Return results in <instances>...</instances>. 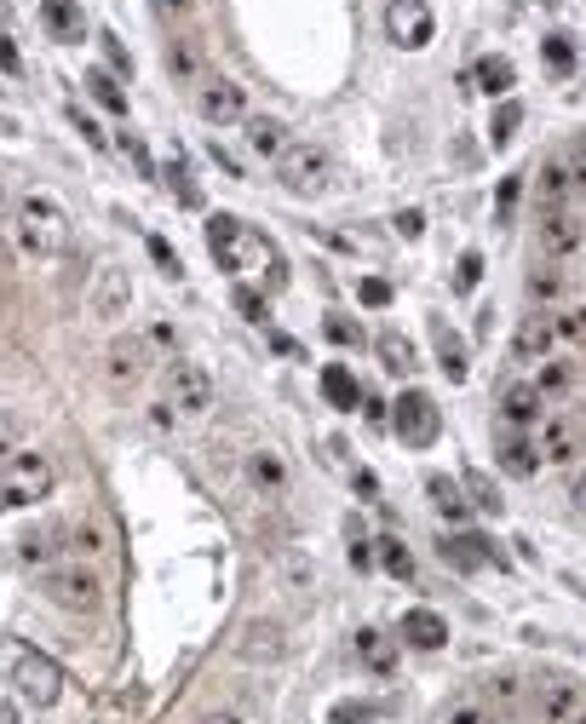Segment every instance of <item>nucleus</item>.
Here are the masks:
<instances>
[{
	"label": "nucleus",
	"mask_w": 586,
	"mask_h": 724,
	"mask_svg": "<svg viewBox=\"0 0 586 724\" xmlns=\"http://www.w3.org/2000/svg\"><path fill=\"white\" fill-rule=\"evenodd\" d=\"M0 724H17V708H12V701H0Z\"/></svg>",
	"instance_id": "60"
},
{
	"label": "nucleus",
	"mask_w": 586,
	"mask_h": 724,
	"mask_svg": "<svg viewBox=\"0 0 586 724\" xmlns=\"http://www.w3.org/2000/svg\"><path fill=\"white\" fill-rule=\"evenodd\" d=\"M391 432L409 442V449H432V442L442 437V409L432 391H402L391 402Z\"/></svg>",
	"instance_id": "4"
},
{
	"label": "nucleus",
	"mask_w": 586,
	"mask_h": 724,
	"mask_svg": "<svg viewBox=\"0 0 586 724\" xmlns=\"http://www.w3.org/2000/svg\"><path fill=\"white\" fill-rule=\"evenodd\" d=\"M402 638H409L414 650H442V644H449V621L437 610H409L402 615Z\"/></svg>",
	"instance_id": "17"
},
{
	"label": "nucleus",
	"mask_w": 586,
	"mask_h": 724,
	"mask_svg": "<svg viewBox=\"0 0 586 724\" xmlns=\"http://www.w3.org/2000/svg\"><path fill=\"white\" fill-rule=\"evenodd\" d=\"M547 64H552L558 75H570V70H575V47H570L563 35H552V40H547Z\"/></svg>",
	"instance_id": "45"
},
{
	"label": "nucleus",
	"mask_w": 586,
	"mask_h": 724,
	"mask_svg": "<svg viewBox=\"0 0 586 724\" xmlns=\"http://www.w3.org/2000/svg\"><path fill=\"white\" fill-rule=\"evenodd\" d=\"M276 575H282V587H288L294 598H311V587H316V570H311L306 552H282Z\"/></svg>",
	"instance_id": "28"
},
{
	"label": "nucleus",
	"mask_w": 586,
	"mask_h": 724,
	"mask_svg": "<svg viewBox=\"0 0 586 724\" xmlns=\"http://www.w3.org/2000/svg\"><path fill=\"white\" fill-rule=\"evenodd\" d=\"M52 466L47 454H12L7 466H0V507H35V500L52 495Z\"/></svg>",
	"instance_id": "3"
},
{
	"label": "nucleus",
	"mask_w": 586,
	"mask_h": 724,
	"mask_svg": "<svg viewBox=\"0 0 586 724\" xmlns=\"http://www.w3.org/2000/svg\"><path fill=\"white\" fill-rule=\"evenodd\" d=\"M104 58H110V70H115V75H133V58H127V47H121L115 35H104Z\"/></svg>",
	"instance_id": "50"
},
{
	"label": "nucleus",
	"mask_w": 586,
	"mask_h": 724,
	"mask_svg": "<svg viewBox=\"0 0 586 724\" xmlns=\"http://www.w3.org/2000/svg\"><path fill=\"white\" fill-rule=\"evenodd\" d=\"M500 466H507L512 477H535L540 472V449H535L529 437H512L507 449H500Z\"/></svg>",
	"instance_id": "33"
},
{
	"label": "nucleus",
	"mask_w": 586,
	"mask_h": 724,
	"mask_svg": "<svg viewBox=\"0 0 586 724\" xmlns=\"http://www.w3.org/2000/svg\"><path fill=\"white\" fill-rule=\"evenodd\" d=\"M523 294L535 299V305H552V299H563V271H529V282H523Z\"/></svg>",
	"instance_id": "37"
},
{
	"label": "nucleus",
	"mask_w": 586,
	"mask_h": 724,
	"mask_svg": "<svg viewBox=\"0 0 586 724\" xmlns=\"http://www.w3.org/2000/svg\"><path fill=\"white\" fill-rule=\"evenodd\" d=\"M121 150H127V155H133V167H138V178H155V167H150V150H145V145H138V138H127V133H121Z\"/></svg>",
	"instance_id": "48"
},
{
	"label": "nucleus",
	"mask_w": 586,
	"mask_h": 724,
	"mask_svg": "<svg viewBox=\"0 0 586 724\" xmlns=\"http://www.w3.org/2000/svg\"><path fill=\"white\" fill-rule=\"evenodd\" d=\"M40 592H47L58 610H98L104 581L92 570H80V563H52V570H40Z\"/></svg>",
	"instance_id": "5"
},
{
	"label": "nucleus",
	"mask_w": 586,
	"mask_h": 724,
	"mask_svg": "<svg viewBox=\"0 0 586 724\" xmlns=\"http://www.w3.org/2000/svg\"><path fill=\"white\" fill-rule=\"evenodd\" d=\"M351 563H357V570H369V563H374V547H369V540H351Z\"/></svg>",
	"instance_id": "57"
},
{
	"label": "nucleus",
	"mask_w": 586,
	"mask_h": 724,
	"mask_svg": "<svg viewBox=\"0 0 586 724\" xmlns=\"http://www.w3.org/2000/svg\"><path fill=\"white\" fill-rule=\"evenodd\" d=\"M386 29H391V40H397V47L420 52V47H432L437 17H432V7H426V0H391V7H386Z\"/></svg>",
	"instance_id": "11"
},
{
	"label": "nucleus",
	"mask_w": 586,
	"mask_h": 724,
	"mask_svg": "<svg viewBox=\"0 0 586 724\" xmlns=\"http://www.w3.org/2000/svg\"><path fill=\"white\" fill-rule=\"evenodd\" d=\"M563 167H570V190H581V196H586V138H581V145H575L570 155H563Z\"/></svg>",
	"instance_id": "47"
},
{
	"label": "nucleus",
	"mask_w": 586,
	"mask_h": 724,
	"mask_svg": "<svg viewBox=\"0 0 586 724\" xmlns=\"http://www.w3.org/2000/svg\"><path fill=\"white\" fill-rule=\"evenodd\" d=\"M362 305H391V282L369 276V282H362Z\"/></svg>",
	"instance_id": "53"
},
{
	"label": "nucleus",
	"mask_w": 586,
	"mask_h": 724,
	"mask_svg": "<svg viewBox=\"0 0 586 724\" xmlns=\"http://www.w3.org/2000/svg\"><path fill=\"white\" fill-rule=\"evenodd\" d=\"M518 121H523V104H512V98H507V104L495 110V121H489V138H495V145H512Z\"/></svg>",
	"instance_id": "39"
},
{
	"label": "nucleus",
	"mask_w": 586,
	"mask_h": 724,
	"mask_svg": "<svg viewBox=\"0 0 586 724\" xmlns=\"http://www.w3.org/2000/svg\"><path fill=\"white\" fill-rule=\"evenodd\" d=\"M248 477H253L265 495H282V489H288V466H282V454H276V449L248 454Z\"/></svg>",
	"instance_id": "27"
},
{
	"label": "nucleus",
	"mask_w": 586,
	"mask_h": 724,
	"mask_svg": "<svg viewBox=\"0 0 586 724\" xmlns=\"http://www.w3.org/2000/svg\"><path fill=\"white\" fill-rule=\"evenodd\" d=\"M397 230H402V236H420V230H426V219L409 208V213H397Z\"/></svg>",
	"instance_id": "56"
},
{
	"label": "nucleus",
	"mask_w": 586,
	"mask_h": 724,
	"mask_svg": "<svg viewBox=\"0 0 586 724\" xmlns=\"http://www.w3.org/2000/svg\"><path fill=\"white\" fill-rule=\"evenodd\" d=\"M241 656L248 661H276L282 656V627L276 621H248V627H241Z\"/></svg>",
	"instance_id": "22"
},
{
	"label": "nucleus",
	"mask_w": 586,
	"mask_h": 724,
	"mask_svg": "<svg viewBox=\"0 0 586 724\" xmlns=\"http://www.w3.org/2000/svg\"><path fill=\"white\" fill-rule=\"evenodd\" d=\"M87 92H92V98H98V104H104V110L127 115V92H121V80H115L110 70H92V75H87Z\"/></svg>",
	"instance_id": "34"
},
{
	"label": "nucleus",
	"mask_w": 586,
	"mask_h": 724,
	"mask_svg": "<svg viewBox=\"0 0 586 724\" xmlns=\"http://www.w3.org/2000/svg\"><path fill=\"white\" fill-rule=\"evenodd\" d=\"M161 7H167V12H190L196 0H161Z\"/></svg>",
	"instance_id": "61"
},
{
	"label": "nucleus",
	"mask_w": 586,
	"mask_h": 724,
	"mask_svg": "<svg viewBox=\"0 0 586 724\" xmlns=\"http://www.w3.org/2000/svg\"><path fill=\"white\" fill-rule=\"evenodd\" d=\"M12 684H17V696H24L29 708H52V701L64 696V673H58V661L35 656V650H24V656H17V673H12Z\"/></svg>",
	"instance_id": "8"
},
{
	"label": "nucleus",
	"mask_w": 586,
	"mask_h": 724,
	"mask_svg": "<svg viewBox=\"0 0 586 724\" xmlns=\"http://www.w3.org/2000/svg\"><path fill=\"white\" fill-rule=\"evenodd\" d=\"M357 661H362L369 673H379V678H386V673L397 667V644H391L386 633L362 627V633H357Z\"/></svg>",
	"instance_id": "20"
},
{
	"label": "nucleus",
	"mask_w": 586,
	"mask_h": 724,
	"mask_svg": "<svg viewBox=\"0 0 586 724\" xmlns=\"http://www.w3.org/2000/svg\"><path fill=\"white\" fill-rule=\"evenodd\" d=\"M369 719H374V708H357V701H339L328 724H369Z\"/></svg>",
	"instance_id": "51"
},
{
	"label": "nucleus",
	"mask_w": 586,
	"mask_h": 724,
	"mask_svg": "<svg viewBox=\"0 0 586 724\" xmlns=\"http://www.w3.org/2000/svg\"><path fill=\"white\" fill-rule=\"evenodd\" d=\"M535 713H540V724H586V690L570 678H540Z\"/></svg>",
	"instance_id": "9"
},
{
	"label": "nucleus",
	"mask_w": 586,
	"mask_h": 724,
	"mask_svg": "<svg viewBox=\"0 0 586 724\" xmlns=\"http://www.w3.org/2000/svg\"><path fill=\"white\" fill-rule=\"evenodd\" d=\"M374 558L386 563V575H397V581H414V558H409V547H402V540H374Z\"/></svg>",
	"instance_id": "35"
},
{
	"label": "nucleus",
	"mask_w": 586,
	"mask_h": 724,
	"mask_svg": "<svg viewBox=\"0 0 586 724\" xmlns=\"http://www.w3.org/2000/svg\"><path fill=\"white\" fill-rule=\"evenodd\" d=\"M0 208H7V178H0Z\"/></svg>",
	"instance_id": "62"
},
{
	"label": "nucleus",
	"mask_w": 586,
	"mask_h": 724,
	"mask_svg": "<svg viewBox=\"0 0 586 724\" xmlns=\"http://www.w3.org/2000/svg\"><path fill=\"white\" fill-rule=\"evenodd\" d=\"M432 346H437V369L460 386V379H466V339H460L449 322H432Z\"/></svg>",
	"instance_id": "19"
},
{
	"label": "nucleus",
	"mask_w": 586,
	"mask_h": 724,
	"mask_svg": "<svg viewBox=\"0 0 586 724\" xmlns=\"http://www.w3.org/2000/svg\"><path fill=\"white\" fill-rule=\"evenodd\" d=\"M540 201H547V213L570 201V167H563V155L540 161Z\"/></svg>",
	"instance_id": "30"
},
{
	"label": "nucleus",
	"mask_w": 586,
	"mask_h": 724,
	"mask_svg": "<svg viewBox=\"0 0 586 724\" xmlns=\"http://www.w3.org/2000/svg\"><path fill=\"white\" fill-rule=\"evenodd\" d=\"M575 507L586 512V472H575Z\"/></svg>",
	"instance_id": "59"
},
{
	"label": "nucleus",
	"mask_w": 586,
	"mask_h": 724,
	"mask_svg": "<svg viewBox=\"0 0 586 724\" xmlns=\"http://www.w3.org/2000/svg\"><path fill=\"white\" fill-rule=\"evenodd\" d=\"M196 115L208 121V127H230V121H241L248 115V98H241V87L236 80H225V75H208L196 87Z\"/></svg>",
	"instance_id": "10"
},
{
	"label": "nucleus",
	"mask_w": 586,
	"mask_h": 724,
	"mask_svg": "<svg viewBox=\"0 0 586 724\" xmlns=\"http://www.w3.org/2000/svg\"><path fill=\"white\" fill-rule=\"evenodd\" d=\"M477 276H483V253L466 248V253H460V271H454V288H460V294H472V288H477Z\"/></svg>",
	"instance_id": "44"
},
{
	"label": "nucleus",
	"mask_w": 586,
	"mask_h": 724,
	"mask_svg": "<svg viewBox=\"0 0 586 724\" xmlns=\"http://www.w3.org/2000/svg\"><path fill=\"white\" fill-rule=\"evenodd\" d=\"M40 24H47L52 40H80L87 35V17H80L75 0H40Z\"/></svg>",
	"instance_id": "18"
},
{
	"label": "nucleus",
	"mask_w": 586,
	"mask_h": 724,
	"mask_svg": "<svg viewBox=\"0 0 586 724\" xmlns=\"http://www.w3.org/2000/svg\"><path fill=\"white\" fill-rule=\"evenodd\" d=\"M167 70L185 75V80H201V58H196L190 40H173V47H167Z\"/></svg>",
	"instance_id": "38"
},
{
	"label": "nucleus",
	"mask_w": 586,
	"mask_h": 724,
	"mask_svg": "<svg viewBox=\"0 0 586 724\" xmlns=\"http://www.w3.org/2000/svg\"><path fill=\"white\" fill-rule=\"evenodd\" d=\"M230 305H236L241 316H248V322H265V316H271L265 294H253V288H236V294H230Z\"/></svg>",
	"instance_id": "42"
},
{
	"label": "nucleus",
	"mask_w": 586,
	"mask_h": 724,
	"mask_svg": "<svg viewBox=\"0 0 586 724\" xmlns=\"http://www.w3.org/2000/svg\"><path fill=\"white\" fill-rule=\"evenodd\" d=\"M442 558H449L454 570H483V563H489V540H477V535L442 540Z\"/></svg>",
	"instance_id": "32"
},
{
	"label": "nucleus",
	"mask_w": 586,
	"mask_h": 724,
	"mask_svg": "<svg viewBox=\"0 0 586 724\" xmlns=\"http://www.w3.org/2000/svg\"><path fill=\"white\" fill-rule=\"evenodd\" d=\"M552 339H558V328H552L547 316H523L518 334H512V357L518 362H547L552 357Z\"/></svg>",
	"instance_id": "16"
},
{
	"label": "nucleus",
	"mask_w": 586,
	"mask_h": 724,
	"mask_svg": "<svg viewBox=\"0 0 586 724\" xmlns=\"http://www.w3.org/2000/svg\"><path fill=\"white\" fill-rule=\"evenodd\" d=\"M540 402H547V397H540L535 386H507V397H500V414H507L512 426H535Z\"/></svg>",
	"instance_id": "26"
},
{
	"label": "nucleus",
	"mask_w": 586,
	"mask_h": 724,
	"mask_svg": "<svg viewBox=\"0 0 586 724\" xmlns=\"http://www.w3.org/2000/svg\"><path fill=\"white\" fill-rule=\"evenodd\" d=\"M208 253L219 259V271H259V276L271 271V288L288 282V276H282L276 241L259 236L253 225H241V219H230V213H213L208 219Z\"/></svg>",
	"instance_id": "1"
},
{
	"label": "nucleus",
	"mask_w": 586,
	"mask_h": 724,
	"mask_svg": "<svg viewBox=\"0 0 586 724\" xmlns=\"http://www.w3.org/2000/svg\"><path fill=\"white\" fill-rule=\"evenodd\" d=\"M145 346L138 339H115L110 346V379H145Z\"/></svg>",
	"instance_id": "29"
},
{
	"label": "nucleus",
	"mask_w": 586,
	"mask_h": 724,
	"mask_svg": "<svg viewBox=\"0 0 586 724\" xmlns=\"http://www.w3.org/2000/svg\"><path fill=\"white\" fill-rule=\"evenodd\" d=\"M472 80L489 98H507L512 92V80H518V70H512V58H500V52H489V58H477V70H472Z\"/></svg>",
	"instance_id": "23"
},
{
	"label": "nucleus",
	"mask_w": 586,
	"mask_h": 724,
	"mask_svg": "<svg viewBox=\"0 0 586 724\" xmlns=\"http://www.w3.org/2000/svg\"><path fill=\"white\" fill-rule=\"evenodd\" d=\"M449 724H495V719H489V708H483V701H454V708H449Z\"/></svg>",
	"instance_id": "46"
},
{
	"label": "nucleus",
	"mask_w": 586,
	"mask_h": 724,
	"mask_svg": "<svg viewBox=\"0 0 586 724\" xmlns=\"http://www.w3.org/2000/svg\"><path fill=\"white\" fill-rule=\"evenodd\" d=\"M322 397H328L334 409H357L362 386H357V374L346 369V362H328V369H322Z\"/></svg>",
	"instance_id": "24"
},
{
	"label": "nucleus",
	"mask_w": 586,
	"mask_h": 724,
	"mask_svg": "<svg viewBox=\"0 0 586 724\" xmlns=\"http://www.w3.org/2000/svg\"><path fill=\"white\" fill-rule=\"evenodd\" d=\"M150 259H155V265L167 271V276H178V271H185V265H178V253H173V248H167V241H161V236H150Z\"/></svg>",
	"instance_id": "49"
},
{
	"label": "nucleus",
	"mask_w": 586,
	"mask_h": 724,
	"mask_svg": "<svg viewBox=\"0 0 586 724\" xmlns=\"http://www.w3.org/2000/svg\"><path fill=\"white\" fill-rule=\"evenodd\" d=\"M540 460H552V466H570V460H581L586 454V420H575V414H552L547 426H540Z\"/></svg>",
	"instance_id": "12"
},
{
	"label": "nucleus",
	"mask_w": 586,
	"mask_h": 724,
	"mask_svg": "<svg viewBox=\"0 0 586 724\" xmlns=\"http://www.w3.org/2000/svg\"><path fill=\"white\" fill-rule=\"evenodd\" d=\"M495 708H512V701H518V678H495Z\"/></svg>",
	"instance_id": "54"
},
{
	"label": "nucleus",
	"mask_w": 586,
	"mask_h": 724,
	"mask_svg": "<svg viewBox=\"0 0 586 724\" xmlns=\"http://www.w3.org/2000/svg\"><path fill=\"white\" fill-rule=\"evenodd\" d=\"M575 386V369H570V362H540V374H535V391L540 397H563V391H570Z\"/></svg>",
	"instance_id": "36"
},
{
	"label": "nucleus",
	"mask_w": 586,
	"mask_h": 724,
	"mask_svg": "<svg viewBox=\"0 0 586 724\" xmlns=\"http://www.w3.org/2000/svg\"><path fill=\"white\" fill-rule=\"evenodd\" d=\"M208 724H248V713H236V708H225V713H213Z\"/></svg>",
	"instance_id": "58"
},
{
	"label": "nucleus",
	"mask_w": 586,
	"mask_h": 724,
	"mask_svg": "<svg viewBox=\"0 0 586 724\" xmlns=\"http://www.w3.org/2000/svg\"><path fill=\"white\" fill-rule=\"evenodd\" d=\"M426 495H432V507H437L442 517H449V523H466V512H472V500H466V495H460V489H454V483H449V477H442V472H432V477H426Z\"/></svg>",
	"instance_id": "25"
},
{
	"label": "nucleus",
	"mask_w": 586,
	"mask_h": 724,
	"mask_svg": "<svg viewBox=\"0 0 586 724\" xmlns=\"http://www.w3.org/2000/svg\"><path fill=\"white\" fill-rule=\"evenodd\" d=\"M552 328H558V339H570V346H586V305H570Z\"/></svg>",
	"instance_id": "41"
},
{
	"label": "nucleus",
	"mask_w": 586,
	"mask_h": 724,
	"mask_svg": "<svg viewBox=\"0 0 586 724\" xmlns=\"http://www.w3.org/2000/svg\"><path fill=\"white\" fill-rule=\"evenodd\" d=\"M0 70H7V75H17V70H24V58H17V47H12L7 35H0Z\"/></svg>",
	"instance_id": "55"
},
{
	"label": "nucleus",
	"mask_w": 586,
	"mask_h": 724,
	"mask_svg": "<svg viewBox=\"0 0 586 724\" xmlns=\"http://www.w3.org/2000/svg\"><path fill=\"white\" fill-rule=\"evenodd\" d=\"M328 167H334L328 150L311 145V138L306 145H288L276 155V178H282V190H294V196H316L322 185H328Z\"/></svg>",
	"instance_id": "7"
},
{
	"label": "nucleus",
	"mask_w": 586,
	"mask_h": 724,
	"mask_svg": "<svg viewBox=\"0 0 586 724\" xmlns=\"http://www.w3.org/2000/svg\"><path fill=\"white\" fill-rule=\"evenodd\" d=\"M374 351H379V362H386L391 374H409V369H414V346H409V334H397V328L379 334Z\"/></svg>",
	"instance_id": "31"
},
{
	"label": "nucleus",
	"mask_w": 586,
	"mask_h": 724,
	"mask_svg": "<svg viewBox=\"0 0 586 724\" xmlns=\"http://www.w3.org/2000/svg\"><path fill=\"white\" fill-rule=\"evenodd\" d=\"M12 241L24 259H58L70 248V213L58 208L52 196L35 190V196L17 201V213H12Z\"/></svg>",
	"instance_id": "2"
},
{
	"label": "nucleus",
	"mask_w": 586,
	"mask_h": 724,
	"mask_svg": "<svg viewBox=\"0 0 586 724\" xmlns=\"http://www.w3.org/2000/svg\"><path fill=\"white\" fill-rule=\"evenodd\" d=\"M466 489H472V507L477 512H500V489L483 472H466Z\"/></svg>",
	"instance_id": "40"
},
{
	"label": "nucleus",
	"mask_w": 586,
	"mask_h": 724,
	"mask_svg": "<svg viewBox=\"0 0 586 724\" xmlns=\"http://www.w3.org/2000/svg\"><path fill=\"white\" fill-rule=\"evenodd\" d=\"M213 397H219L213 391V374L201 369V362H190V357H173L167 362V402L185 420H201V414L213 409Z\"/></svg>",
	"instance_id": "6"
},
{
	"label": "nucleus",
	"mask_w": 586,
	"mask_h": 724,
	"mask_svg": "<svg viewBox=\"0 0 586 724\" xmlns=\"http://www.w3.org/2000/svg\"><path fill=\"white\" fill-rule=\"evenodd\" d=\"M64 552H70V523H35V529L17 540V558L35 563V570H52Z\"/></svg>",
	"instance_id": "14"
},
{
	"label": "nucleus",
	"mask_w": 586,
	"mask_h": 724,
	"mask_svg": "<svg viewBox=\"0 0 586 724\" xmlns=\"http://www.w3.org/2000/svg\"><path fill=\"white\" fill-rule=\"evenodd\" d=\"M328 339H334V346H346V351H357V346H362V322H351V316H328Z\"/></svg>",
	"instance_id": "43"
},
{
	"label": "nucleus",
	"mask_w": 586,
	"mask_h": 724,
	"mask_svg": "<svg viewBox=\"0 0 586 724\" xmlns=\"http://www.w3.org/2000/svg\"><path fill=\"white\" fill-rule=\"evenodd\" d=\"M518 185H523L518 173L507 178V185H500V208H495V219H500V225H507V219H512V208H518Z\"/></svg>",
	"instance_id": "52"
},
{
	"label": "nucleus",
	"mask_w": 586,
	"mask_h": 724,
	"mask_svg": "<svg viewBox=\"0 0 586 724\" xmlns=\"http://www.w3.org/2000/svg\"><path fill=\"white\" fill-rule=\"evenodd\" d=\"M586 248V219L570 213V208H552L540 219V253L547 259H575Z\"/></svg>",
	"instance_id": "13"
},
{
	"label": "nucleus",
	"mask_w": 586,
	"mask_h": 724,
	"mask_svg": "<svg viewBox=\"0 0 586 724\" xmlns=\"http://www.w3.org/2000/svg\"><path fill=\"white\" fill-rule=\"evenodd\" d=\"M241 127H248V150H253V155L276 161L282 150H288V138H282V121H271V115H241Z\"/></svg>",
	"instance_id": "21"
},
{
	"label": "nucleus",
	"mask_w": 586,
	"mask_h": 724,
	"mask_svg": "<svg viewBox=\"0 0 586 724\" xmlns=\"http://www.w3.org/2000/svg\"><path fill=\"white\" fill-rule=\"evenodd\" d=\"M127 305H133V276L121 265H104L92 282V316L115 322V316H127Z\"/></svg>",
	"instance_id": "15"
}]
</instances>
